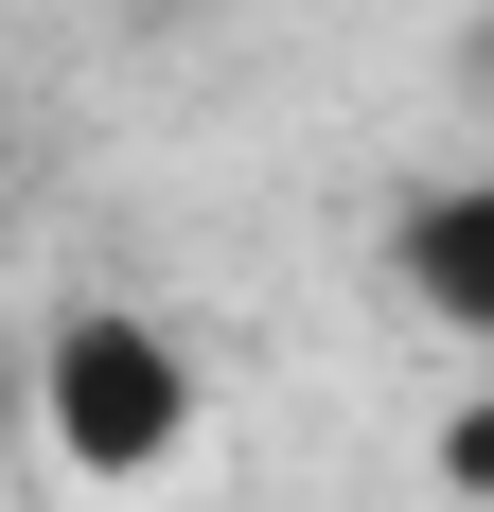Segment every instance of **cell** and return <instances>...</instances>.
I'll return each mask as SVG.
<instances>
[{
	"instance_id": "obj_2",
	"label": "cell",
	"mask_w": 494,
	"mask_h": 512,
	"mask_svg": "<svg viewBox=\"0 0 494 512\" xmlns=\"http://www.w3.org/2000/svg\"><path fill=\"white\" fill-rule=\"evenodd\" d=\"M389 265L424 283V318H442L459 354L494 336V195H477V177H442V195H406V230H389Z\"/></svg>"
},
{
	"instance_id": "obj_1",
	"label": "cell",
	"mask_w": 494,
	"mask_h": 512,
	"mask_svg": "<svg viewBox=\"0 0 494 512\" xmlns=\"http://www.w3.org/2000/svg\"><path fill=\"white\" fill-rule=\"evenodd\" d=\"M18 407H36L53 477H89V495H159V477L212 442V371H195V336H177L159 301L71 283V301L36 318V354H18Z\"/></svg>"
}]
</instances>
